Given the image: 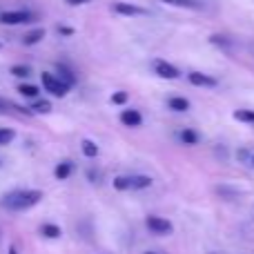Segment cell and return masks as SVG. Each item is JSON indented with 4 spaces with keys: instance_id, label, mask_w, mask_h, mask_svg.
I'll list each match as a JSON object with an SVG mask.
<instances>
[{
    "instance_id": "obj_2",
    "label": "cell",
    "mask_w": 254,
    "mask_h": 254,
    "mask_svg": "<svg viewBox=\"0 0 254 254\" xmlns=\"http://www.w3.org/2000/svg\"><path fill=\"white\" fill-rule=\"evenodd\" d=\"M40 80H43V87L47 89L52 96H56V98H63L67 92H69V85L63 83L61 78H56V76L49 74V71H45V74L40 76Z\"/></svg>"
},
{
    "instance_id": "obj_28",
    "label": "cell",
    "mask_w": 254,
    "mask_h": 254,
    "mask_svg": "<svg viewBox=\"0 0 254 254\" xmlns=\"http://www.w3.org/2000/svg\"><path fill=\"white\" fill-rule=\"evenodd\" d=\"M145 254H158V252H152V250H149V252H145Z\"/></svg>"
},
{
    "instance_id": "obj_27",
    "label": "cell",
    "mask_w": 254,
    "mask_h": 254,
    "mask_svg": "<svg viewBox=\"0 0 254 254\" xmlns=\"http://www.w3.org/2000/svg\"><path fill=\"white\" fill-rule=\"evenodd\" d=\"M9 254H18V250L16 248H9Z\"/></svg>"
},
{
    "instance_id": "obj_8",
    "label": "cell",
    "mask_w": 254,
    "mask_h": 254,
    "mask_svg": "<svg viewBox=\"0 0 254 254\" xmlns=\"http://www.w3.org/2000/svg\"><path fill=\"white\" fill-rule=\"evenodd\" d=\"M121 123L125 127H140L143 125V116L138 110H123L121 112Z\"/></svg>"
},
{
    "instance_id": "obj_10",
    "label": "cell",
    "mask_w": 254,
    "mask_h": 254,
    "mask_svg": "<svg viewBox=\"0 0 254 254\" xmlns=\"http://www.w3.org/2000/svg\"><path fill=\"white\" fill-rule=\"evenodd\" d=\"M45 34H47V31H45L43 27H38V29H31V31H27V34H25L22 43H25V45H38L40 40L45 38Z\"/></svg>"
},
{
    "instance_id": "obj_23",
    "label": "cell",
    "mask_w": 254,
    "mask_h": 254,
    "mask_svg": "<svg viewBox=\"0 0 254 254\" xmlns=\"http://www.w3.org/2000/svg\"><path fill=\"white\" fill-rule=\"evenodd\" d=\"M112 103H114V105H125L127 103V92H114L112 94Z\"/></svg>"
},
{
    "instance_id": "obj_12",
    "label": "cell",
    "mask_w": 254,
    "mask_h": 254,
    "mask_svg": "<svg viewBox=\"0 0 254 254\" xmlns=\"http://www.w3.org/2000/svg\"><path fill=\"white\" fill-rule=\"evenodd\" d=\"M167 107L174 112H188L190 110V101L183 96H172L170 101H167Z\"/></svg>"
},
{
    "instance_id": "obj_1",
    "label": "cell",
    "mask_w": 254,
    "mask_h": 254,
    "mask_svg": "<svg viewBox=\"0 0 254 254\" xmlns=\"http://www.w3.org/2000/svg\"><path fill=\"white\" fill-rule=\"evenodd\" d=\"M40 198H43L40 190H13V192H7L0 198V207L7 212H22L34 207Z\"/></svg>"
},
{
    "instance_id": "obj_16",
    "label": "cell",
    "mask_w": 254,
    "mask_h": 254,
    "mask_svg": "<svg viewBox=\"0 0 254 254\" xmlns=\"http://www.w3.org/2000/svg\"><path fill=\"white\" fill-rule=\"evenodd\" d=\"M80 149H83V154L87 158H96L98 156V145L94 143V140H89V138H85L83 143H80Z\"/></svg>"
},
{
    "instance_id": "obj_5",
    "label": "cell",
    "mask_w": 254,
    "mask_h": 254,
    "mask_svg": "<svg viewBox=\"0 0 254 254\" xmlns=\"http://www.w3.org/2000/svg\"><path fill=\"white\" fill-rule=\"evenodd\" d=\"M152 67H154V71H156V76H161V78H165V80L179 78V69L167 61H161V58H158V61L152 63Z\"/></svg>"
},
{
    "instance_id": "obj_3",
    "label": "cell",
    "mask_w": 254,
    "mask_h": 254,
    "mask_svg": "<svg viewBox=\"0 0 254 254\" xmlns=\"http://www.w3.org/2000/svg\"><path fill=\"white\" fill-rule=\"evenodd\" d=\"M145 228H147L152 234L167 237V234H172L174 225H172L167 219H163V216H147V219H145Z\"/></svg>"
},
{
    "instance_id": "obj_4",
    "label": "cell",
    "mask_w": 254,
    "mask_h": 254,
    "mask_svg": "<svg viewBox=\"0 0 254 254\" xmlns=\"http://www.w3.org/2000/svg\"><path fill=\"white\" fill-rule=\"evenodd\" d=\"M29 20H31V13L22 11V9L0 13V22H2V25H25V22H29Z\"/></svg>"
},
{
    "instance_id": "obj_17",
    "label": "cell",
    "mask_w": 254,
    "mask_h": 254,
    "mask_svg": "<svg viewBox=\"0 0 254 254\" xmlns=\"http://www.w3.org/2000/svg\"><path fill=\"white\" fill-rule=\"evenodd\" d=\"M234 119H237L239 123H246V125L254 127V110H237L234 112Z\"/></svg>"
},
{
    "instance_id": "obj_20",
    "label": "cell",
    "mask_w": 254,
    "mask_h": 254,
    "mask_svg": "<svg viewBox=\"0 0 254 254\" xmlns=\"http://www.w3.org/2000/svg\"><path fill=\"white\" fill-rule=\"evenodd\" d=\"M9 74L16 76V78H27V76H31V67H27V65H11Z\"/></svg>"
},
{
    "instance_id": "obj_7",
    "label": "cell",
    "mask_w": 254,
    "mask_h": 254,
    "mask_svg": "<svg viewBox=\"0 0 254 254\" xmlns=\"http://www.w3.org/2000/svg\"><path fill=\"white\" fill-rule=\"evenodd\" d=\"M188 80L192 85H196V87H216V78H212V76L203 74V71H190L188 74Z\"/></svg>"
},
{
    "instance_id": "obj_29",
    "label": "cell",
    "mask_w": 254,
    "mask_h": 254,
    "mask_svg": "<svg viewBox=\"0 0 254 254\" xmlns=\"http://www.w3.org/2000/svg\"><path fill=\"white\" fill-rule=\"evenodd\" d=\"M250 161H252V165H254V154H252V158H250Z\"/></svg>"
},
{
    "instance_id": "obj_9",
    "label": "cell",
    "mask_w": 254,
    "mask_h": 254,
    "mask_svg": "<svg viewBox=\"0 0 254 254\" xmlns=\"http://www.w3.org/2000/svg\"><path fill=\"white\" fill-rule=\"evenodd\" d=\"M71 174H74V163L71 161H61L56 165V170H54V176H56L58 181H67Z\"/></svg>"
},
{
    "instance_id": "obj_13",
    "label": "cell",
    "mask_w": 254,
    "mask_h": 254,
    "mask_svg": "<svg viewBox=\"0 0 254 254\" xmlns=\"http://www.w3.org/2000/svg\"><path fill=\"white\" fill-rule=\"evenodd\" d=\"M152 185V179L145 174H138V176H129V190H145Z\"/></svg>"
},
{
    "instance_id": "obj_21",
    "label": "cell",
    "mask_w": 254,
    "mask_h": 254,
    "mask_svg": "<svg viewBox=\"0 0 254 254\" xmlns=\"http://www.w3.org/2000/svg\"><path fill=\"white\" fill-rule=\"evenodd\" d=\"M29 110L31 112H38V114H47V112L52 110V105H49L47 101H36V98H34V101H31V105H29Z\"/></svg>"
},
{
    "instance_id": "obj_14",
    "label": "cell",
    "mask_w": 254,
    "mask_h": 254,
    "mask_svg": "<svg viewBox=\"0 0 254 254\" xmlns=\"http://www.w3.org/2000/svg\"><path fill=\"white\" fill-rule=\"evenodd\" d=\"M158 2L172 4V7H183V9H201L198 0H158Z\"/></svg>"
},
{
    "instance_id": "obj_30",
    "label": "cell",
    "mask_w": 254,
    "mask_h": 254,
    "mask_svg": "<svg viewBox=\"0 0 254 254\" xmlns=\"http://www.w3.org/2000/svg\"><path fill=\"white\" fill-rule=\"evenodd\" d=\"M0 47H2V43H0Z\"/></svg>"
},
{
    "instance_id": "obj_11",
    "label": "cell",
    "mask_w": 254,
    "mask_h": 254,
    "mask_svg": "<svg viewBox=\"0 0 254 254\" xmlns=\"http://www.w3.org/2000/svg\"><path fill=\"white\" fill-rule=\"evenodd\" d=\"M0 112H13V114H31V110L16 105V103L7 101V98H0Z\"/></svg>"
},
{
    "instance_id": "obj_22",
    "label": "cell",
    "mask_w": 254,
    "mask_h": 254,
    "mask_svg": "<svg viewBox=\"0 0 254 254\" xmlns=\"http://www.w3.org/2000/svg\"><path fill=\"white\" fill-rule=\"evenodd\" d=\"M13 129H9V127H0V145H9L13 140Z\"/></svg>"
},
{
    "instance_id": "obj_18",
    "label": "cell",
    "mask_w": 254,
    "mask_h": 254,
    "mask_svg": "<svg viewBox=\"0 0 254 254\" xmlns=\"http://www.w3.org/2000/svg\"><path fill=\"white\" fill-rule=\"evenodd\" d=\"M18 92H20L25 98H31V101H34V98H38V92H40V89L36 87V85L22 83V85H18Z\"/></svg>"
},
{
    "instance_id": "obj_24",
    "label": "cell",
    "mask_w": 254,
    "mask_h": 254,
    "mask_svg": "<svg viewBox=\"0 0 254 254\" xmlns=\"http://www.w3.org/2000/svg\"><path fill=\"white\" fill-rule=\"evenodd\" d=\"M210 43H214V45H221V47H228V40H225L223 38V36H212V38H210Z\"/></svg>"
},
{
    "instance_id": "obj_25",
    "label": "cell",
    "mask_w": 254,
    "mask_h": 254,
    "mask_svg": "<svg viewBox=\"0 0 254 254\" xmlns=\"http://www.w3.org/2000/svg\"><path fill=\"white\" fill-rule=\"evenodd\" d=\"M58 34H61V36H71V34H74V29H71V27H58Z\"/></svg>"
},
{
    "instance_id": "obj_6",
    "label": "cell",
    "mask_w": 254,
    "mask_h": 254,
    "mask_svg": "<svg viewBox=\"0 0 254 254\" xmlns=\"http://www.w3.org/2000/svg\"><path fill=\"white\" fill-rule=\"evenodd\" d=\"M112 11L121 13V16H147V9L145 7H136L129 2H114L112 4Z\"/></svg>"
},
{
    "instance_id": "obj_19",
    "label": "cell",
    "mask_w": 254,
    "mask_h": 254,
    "mask_svg": "<svg viewBox=\"0 0 254 254\" xmlns=\"http://www.w3.org/2000/svg\"><path fill=\"white\" fill-rule=\"evenodd\" d=\"M181 140H183V145H198V140H201V136L196 134L194 129H183L181 131Z\"/></svg>"
},
{
    "instance_id": "obj_15",
    "label": "cell",
    "mask_w": 254,
    "mask_h": 254,
    "mask_svg": "<svg viewBox=\"0 0 254 254\" xmlns=\"http://www.w3.org/2000/svg\"><path fill=\"white\" fill-rule=\"evenodd\" d=\"M40 234H43L45 239H58L63 232H61V228H58V225L45 223V225H40Z\"/></svg>"
},
{
    "instance_id": "obj_26",
    "label": "cell",
    "mask_w": 254,
    "mask_h": 254,
    "mask_svg": "<svg viewBox=\"0 0 254 254\" xmlns=\"http://www.w3.org/2000/svg\"><path fill=\"white\" fill-rule=\"evenodd\" d=\"M67 4H71V7H78V4H87L89 0H65Z\"/></svg>"
}]
</instances>
